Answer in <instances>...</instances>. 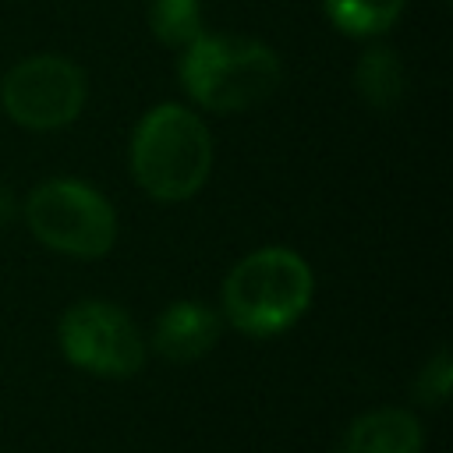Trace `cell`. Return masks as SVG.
Here are the masks:
<instances>
[{
	"label": "cell",
	"mask_w": 453,
	"mask_h": 453,
	"mask_svg": "<svg viewBox=\"0 0 453 453\" xmlns=\"http://www.w3.org/2000/svg\"><path fill=\"white\" fill-rule=\"evenodd\" d=\"M88 99V81L81 67L57 53H39L18 60L0 81V103L18 127L60 131L78 120Z\"/></svg>",
	"instance_id": "obj_5"
},
{
	"label": "cell",
	"mask_w": 453,
	"mask_h": 453,
	"mask_svg": "<svg viewBox=\"0 0 453 453\" xmlns=\"http://www.w3.org/2000/svg\"><path fill=\"white\" fill-rule=\"evenodd\" d=\"M149 28L163 46H188L195 42L202 25V0H152L149 4Z\"/></svg>",
	"instance_id": "obj_11"
},
{
	"label": "cell",
	"mask_w": 453,
	"mask_h": 453,
	"mask_svg": "<svg viewBox=\"0 0 453 453\" xmlns=\"http://www.w3.org/2000/svg\"><path fill=\"white\" fill-rule=\"evenodd\" d=\"M283 81V64L273 46L248 35L202 32L184 46L180 85L212 113H241L265 103Z\"/></svg>",
	"instance_id": "obj_2"
},
{
	"label": "cell",
	"mask_w": 453,
	"mask_h": 453,
	"mask_svg": "<svg viewBox=\"0 0 453 453\" xmlns=\"http://www.w3.org/2000/svg\"><path fill=\"white\" fill-rule=\"evenodd\" d=\"M425 449V428L418 414L379 407L347 425V432L336 442V453H421Z\"/></svg>",
	"instance_id": "obj_8"
},
{
	"label": "cell",
	"mask_w": 453,
	"mask_h": 453,
	"mask_svg": "<svg viewBox=\"0 0 453 453\" xmlns=\"http://www.w3.org/2000/svg\"><path fill=\"white\" fill-rule=\"evenodd\" d=\"M403 4L407 0H322L333 28L357 35V39H375L389 32L400 21Z\"/></svg>",
	"instance_id": "obj_10"
},
{
	"label": "cell",
	"mask_w": 453,
	"mask_h": 453,
	"mask_svg": "<svg viewBox=\"0 0 453 453\" xmlns=\"http://www.w3.org/2000/svg\"><path fill=\"white\" fill-rule=\"evenodd\" d=\"M11 216H14V198H11V191L0 184V226H4Z\"/></svg>",
	"instance_id": "obj_13"
},
{
	"label": "cell",
	"mask_w": 453,
	"mask_h": 453,
	"mask_svg": "<svg viewBox=\"0 0 453 453\" xmlns=\"http://www.w3.org/2000/svg\"><path fill=\"white\" fill-rule=\"evenodd\" d=\"M223 333V319L202 304V301H173L170 308L159 311L152 326V347L166 361H198L205 357Z\"/></svg>",
	"instance_id": "obj_7"
},
{
	"label": "cell",
	"mask_w": 453,
	"mask_h": 453,
	"mask_svg": "<svg viewBox=\"0 0 453 453\" xmlns=\"http://www.w3.org/2000/svg\"><path fill=\"white\" fill-rule=\"evenodd\" d=\"M212 170V138L202 117L180 103L152 106L131 134V177L156 202H184Z\"/></svg>",
	"instance_id": "obj_1"
},
{
	"label": "cell",
	"mask_w": 453,
	"mask_h": 453,
	"mask_svg": "<svg viewBox=\"0 0 453 453\" xmlns=\"http://www.w3.org/2000/svg\"><path fill=\"white\" fill-rule=\"evenodd\" d=\"M25 223L39 244L71 258H99L117 241V212L85 180H42L25 202Z\"/></svg>",
	"instance_id": "obj_4"
},
{
	"label": "cell",
	"mask_w": 453,
	"mask_h": 453,
	"mask_svg": "<svg viewBox=\"0 0 453 453\" xmlns=\"http://www.w3.org/2000/svg\"><path fill=\"white\" fill-rule=\"evenodd\" d=\"M449 389H453V361H449V350L439 347V350L425 361V368L418 372L414 400L425 403V407H432V411H439V407L446 403Z\"/></svg>",
	"instance_id": "obj_12"
},
{
	"label": "cell",
	"mask_w": 453,
	"mask_h": 453,
	"mask_svg": "<svg viewBox=\"0 0 453 453\" xmlns=\"http://www.w3.org/2000/svg\"><path fill=\"white\" fill-rule=\"evenodd\" d=\"M315 294L308 262L290 248H258L244 255L223 280V315L237 333L276 336L290 329Z\"/></svg>",
	"instance_id": "obj_3"
},
{
	"label": "cell",
	"mask_w": 453,
	"mask_h": 453,
	"mask_svg": "<svg viewBox=\"0 0 453 453\" xmlns=\"http://www.w3.org/2000/svg\"><path fill=\"white\" fill-rule=\"evenodd\" d=\"M354 88L372 110H396L407 96V71L393 46L368 42L354 67Z\"/></svg>",
	"instance_id": "obj_9"
},
{
	"label": "cell",
	"mask_w": 453,
	"mask_h": 453,
	"mask_svg": "<svg viewBox=\"0 0 453 453\" xmlns=\"http://www.w3.org/2000/svg\"><path fill=\"white\" fill-rule=\"evenodd\" d=\"M64 357L103 379H131L145 365V336L134 319L110 301H74L57 326Z\"/></svg>",
	"instance_id": "obj_6"
}]
</instances>
